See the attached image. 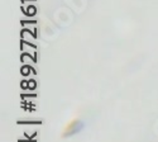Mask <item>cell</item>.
Wrapping results in <instances>:
<instances>
[{"instance_id":"obj_1","label":"cell","mask_w":158,"mask_h":142,"mask_svg":"<svg viewBox=\"0 0 158 142\" xmlns=\"http://www.w3.org/2000/svg\"><path fill=\"white\" fill-rule=\"evenodd\" d=\"M82 128H84V123H82L80 119H72L71 122H69L67 126L64 127L62 136H63V137L75 136V135H77L78 132H81Z\"/></svg>"}]
</instances>
